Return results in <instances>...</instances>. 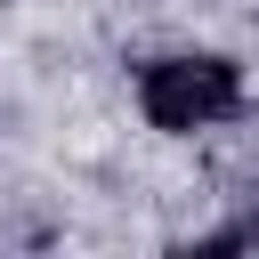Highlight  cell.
<instances>
[{
  "label": "cell",
  "instance_id": "1",
  "mask_svg": "<svg viewBox=\"0 0 259 259\" xmlns=\"http://www.w3.org/2000/svg\"><path fill=\"white\" fill-rule=\"evenodd\" d=\"M138 105H146L154 130L186 138V130H210L243 105V73L227 57H154L138 73Z\"/></svg>",
  "mask_w": 259,
  "mask_h": 259
}]
</instances>
